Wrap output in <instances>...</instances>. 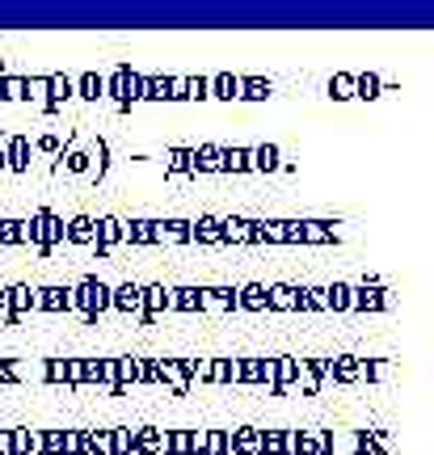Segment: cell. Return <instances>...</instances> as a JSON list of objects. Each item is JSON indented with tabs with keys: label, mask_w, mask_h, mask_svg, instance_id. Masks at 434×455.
Segmentation results:
<instances>
[{
	"label": "cell",
	"mask_w": 434,
	"mask_h": 455,
	"mask_svg": "<svg viewBox=\"0 0 434 455\" xmlns=\"http://www.w3.org/2000/svg\"><path fill=\"white\" fill-rule=\"evenodd\" d=\"M0 101H9V98H4V76H0Z\"/></svg>",
	"instance_id": "obj_63"
},
{
	"label": "cell",
	"mask_w": 434,
	"mask_h": 455,
	"mask_svg": "<svg viewBox=\"0 0 434 455\" xmlns=\"http://www.w3.org/2000/svg\"><path fill=\"white\" fill-rule=\"evenodd\" d=\"M190 241L198 244H220V220L215 215H198L190 224Z\"/></svg>",
	"instance_id": "obj_33"
},
{
	"label": "cell",
	"mask_w": 434,
	"mask_h": 455,
	"mask_svg": "<svg viewBox=\"0 0 434 455\" xmlns=\"http://www.w3.org/2000/svg\"><path fill=\"white\" fill-rule=\"evenodd\" d=\"M215 169H220V148L215 144L190 148V173H215Z\"/></svg>",
	"instance_id": "obj_28"
},
{
	"label": "cell",
	"mask_w": 434,
	"mask_h": 455,
	"mask_svg": "<svg viewBox=\"0 0 434 455\" xmlns=\"http://www.w3.org/2000/svg\"><path fill=\"white\" fill-rule=\"evenodd\" d=\"M47 98V76H26V101Z\"/></svg>",
	"instance_id": "obj_55"
},
{
	"label": "cell",
	"mask_w": 434,
	"mask_h": 455,
	"mask_svg": "<svg viewBox=\"0 0 434 455\" xmlns=\"http://www.w3.org/2000/svg\"><path fill=\"white\" fill-rule=\"evenodd\" d=\"M291 455H325L321 430H291Z\"/></svg>",
	"instance_id": "obj_26"
},
{
	"label": "cell",
	"mask_w": 434,
	"mask_h": 455,
	"mask_svg": "<svg viewBox=\"0 0 434 455\" xmlns=\"http://www.w3.org/2000/svg\"><path fill=\"white\" fill-rule=\"evenodd\" d=\"M261 244H287V220H261Z\"/></svg>",
	"instance_id": "obj_44"
},
{
	"label": "cell",
	"mask_w": 434,
	"mask_h": 455,
	"mask_svg": "<svg viewBox=\"0 0 434 455\" xmlns=\"http://www.w3.org/2000/svg\"><path fill=\"white\" fill-rule=\"evenodd\" d=\"M30 244H38L43 253H51L55 244H64V220L51 212V207H38V212L26 220V232H21Z\"/></svg>",
	"instance_id": "obj_1"
},
{
	"label": "cell",
	"mask_w": 434,
	"mask_h": 455,
	"mask_svg": "<svg viewBox=\"0 0 434 455\" xmlns=\"http://www.w3.org/2000/svg\"><path fill=\"white\" fill-rule=\"evenodd\" d=\"M190 455H207V430H190Z\"/></svg>",
	"instance_id": "obj_58"
},
{
	"label": "cell",
	"mask_w": 434,
	"mask_h": 455,
	"mask_svg": "<svg viewBox=\"0 0 434 455\" xmlns=\"http://www.w3.org/2000/svg\"><path fill=\"white\" fill-rule=\"evenodd\" d=\"M4 140H9V135H0V173H4Z\"/></svg>",
	"instance_id": "obj_61"
},
{
	"label": "cell",
	"mask_w": 434,
	"mask_h": 455,
	"mask_svg": "<svg viewBox=\"0 0 434 455\" xmlns=\"http://www.w3.org/2000/svg\"><path fill=\"white\" fill-rule=\"evenodd\" d=\"M38 455H84V430H43Z\"/></svg>",
	"instance_id": "obj_6"
},
{
	"label": "cell",
	"mask_w": 434,
	"mask_h": 455,
	"mask_svg": "<svg viewBox=\"0 0 434 455\" xmlns=\"http://www.w3.org/2000/svg\"><path fill=\"white\" fill-rule=\"evenodd\" d=\"M89 156H93V169H89V173L101 181V178H106V169H110V144H106V140L97 135L93 144H89Z\"/></svg>",
	"instance_id": "obj_42"
},
{
	"label": "cell",
	"mask_w": 434,
	"mask_h": 455,
	"mask_svg": "<svg viewBox=\"0 0 434 455\" xmlns=\"http://www.w3.org/2000/svg\"><path fill=\"white\" fill-rule=\"evenodd\" d=\"M211 384H237V358H211Z\"/></svg>",
	"instance_id": "obj_46"
},
{
	"label": "cell",
	"mask_w": 434,
	"mask_h": 455,
	"mask_svg": "<svg viewBox=\"0 0 434 455\" xmlns=\"http://www.w3.org/2000/svg\"><path fill=\"white\" fill-rule=\"evenodd\" d=\"M169 304H173V287H165V283L140 287V321H144V325H152L161 312H169Z\"/></svg>",
	"instance_id": "obj_5"
},
{
	"label": "cell",
	"mask_w": 434,
	"mask_h": 455,
	"mask_svg": "<svg viewBox=\"0 0 434 455\" xmlns=\"http://www.w3.org/2000/svg\"><path fill=\"white\" fill-rule=\"evenodd\" d=\"M207 455H228V430H207Z\"/></svg>",
	"instance_id": "obj_56"
},
{
	"label": "cell",
	"mask_w": 434,
	"mask_h": 455,
	"mask_svg": "<svg viewBox=\"0 0 434 455\" xmlns=\"http://www.w3.org/2000/svg\"><path fill=\"white\" fill-rule=\"evenodd\" d=\"M135 81H140V76H135L127 64H118L114 76L106 81V98H114L118 106H131V101H135Z\"/></svg>",
	"instance_id": "obj_10"
},
{
	"label": "cell",
	"mask_w": 434,
	"mask_h": 455,
	"mask_svg": "<svg viewBox=\"0 0 434 455\" xmlns=\"http://www.w3.org/2000/svg\"><path fill=\"white\" fill-rule=\"evenodd\" d=\"M21 232H26V220H9V215L0 220V244H26Z\"/></svg>",
	"instance_id": "obj_48"
},
{
	"label": "cell",
	"mask_w": 434,
	"mask_h": 455,
	"mask_svg": "<svg viewBox=\"0 0 434 455\" xmlns=\"http://www.w3.org/2000/svg\"><path fill=\"white\" fill-rule=\"evenodd\" d=\"M0 455H13V430H0Z\"/></svg>",
	"instance_id": "obj_60"
},
{
	"label": "cell",
	"mask_w": 434,
	"mask_h": 455,
	"mask_svg": "<svg viewBox=\"0 0 434 455\" xmlns=\"http://www.w3.org/2000/svg\"><path fill=\"white\" fill-rule=\"evenodd\" d=\"M34 152H43V156H64V140H60V135H38V140H34Z\"/></svg>",
	"instance_id": "obj_51"
},
{
	"label": "cell",
	"mask_w": 434,
	"mask_h": 455,
	"mask_svg": "<svg viewBox=\"0 0 434 455\" xmlns=\"http://www.w3.org/2000/svg\"><path fill=\"white\" fill-rule=\"evenodd\" d=\"M350 295H354L350 283H329V287H325V308L329 312H350Z\"/></svg>",
	"instance_id": "obj_37"
},
{
	"label": "cell",
	"mask_w": 434,
	"mask_h": 455,
	"mask_svg": "<svg viewBox=\"0 0 434 455\" xmlns=\"http://www.w3.org/2000/svg\"><path fill=\"white\" fill-rule=\"evenodd\" d=\"M4 98L26 101V76H4Z\"/></svg>",
	"instance_id": "obj_54"
},
{
	"label": "cell",
	"mask_w": 434,
	"mask_h": 455,
	"mask_svg": "<svg viewBox=\"0 0 434 455\" xmlns=\"http://www.w3.org/2000/svg\"><path fill=\"white\" fill-rule=\"evenodd\" d=\"M4 304H9V321H21L26 312L38 308V287H30V283H13V287H4Z\"/></svg>",
	"instance_id": "obj_8"
},
{
	"label": "cell",
	"mask_w": 434,
	"mask_h": 455,
	"mask_svg": "<svg viewBox=\"0 0 434 455\" xmlns=\"http://www.w3.org/2000/svg\"><path fill=\"white\" fill-rule=\"evenodd\" d=\"M34 312H72V287H38Z\"/></svg>",
	"instance_id": "obj_20"
},
{
	"label": "cell",
	"mask_w": 434,
	"mask_h": 455,
	"mask_svg": "<svg viewBox=\"0 0 434 455\" xmlns=\"http://www.w3.org/2000/svg\"><path fill=\"white\" fill-rule=\"evenodd\" d=\"M169 312H203V287H177Z\"/></svg>",
	"instance_id": "obj_36"
},
{
	"label": "cell",
	"mask_w": 434,
	"mask_h": 455,
	"mask_svg": "<svg viewBox=\"0 0 434 455\" xmlns=\"http://www.w3.org/2000/svg\"><path fill=\"white\" fill-rule=\"evenodd\" d=\"M392 299H388V287L380 278H363L350 295V312H384Z\"/></svg>",
	"instance_id": "obj_4"
},
{
	"label": "cell",
	"mask_w": 434,
	"mask_h": 455,
	"mask_svg": "<svg viewBox=\"0 0 434 455\" xmlns=\"http://www.w3.org/2000/svg\"><path fill=\"white\" fill-rule=\"evenodd\" d=\"M135 439H140V430L135 426H123V430H110V443H114V455H135Z\"/></svg>",
	"instance_id": "obj_47"
},
{
	"label": "cell",
	"mask_w": 434,
	"mask_h": 455,
	"mask_svg": "<svg viewBox=\"0 0 434 455\" xmlns=\"http://www.w3.org/2000/svg\"><path fill=\"white\" fill-rule=\"evenodd\" d=\"M60 161H64L68 173H89V169H93V156H89V148H72V144H68Z\"/></svg>",
	"instance_id": "obj_40"
},
{
	"label": "cell",
	"mask_w": 434,
	"mask_h": 455,
	"mask_svg": "<svg viewBox=\"0 0 434 455\" xmlns=\"http://www.w3.org/2000/svg\"><path fill=\"white\" fill-rule=\"evenodd\" d=\"M157 244H190V220H157Z\"/></svg>",
	"instance_id": "obj_22"
},
{
	"label": "cell",
	"mask_w": 434,
	"mask_h": 455,
	"mask_svg": "<svg viewBox=\"0 0 434 455\" xmlns=\"http://www.w3.org/2000/svg\"><path fill=\"white\" fill-rule=\"evenodd\" d=\"M114 363V388L110 392H127V384H140L144 371H140V358H110Z\"/></svg>",
	"instance_id": "obj_25"
},
{
	"label": "cell",
	"mask_w": 434,
	"mask_h": 455,
	"mask_svg": "<svg viewBox=\"0 0 434 455\" xmlns=\"http://www.w3.org/2000/svg\"><path fill=\"white\" fill-rule=\"evenodd\" d=\"M261 455H291V430H261Z\"/></svg>",
	"instance_id": "obj_39"
},
{
	"label": "cell",
	"mask_w": 434,
	"mask_h": 455,
	"mask_svg": "<svg viewBox=\"0 0 434 455\" xmlns=\"http://www.w3.org/2000/svg\"><path fill=\"white\" fill-rule=\"evenodd\" d=\"M295 304H300V287H291V283L266 287V312H295Z\"/></svg>",
	"instance_id": "obj_15"
},
{
	"label": "cell",
	"mask_w": 434,
	"mask_h": 455,
	"mask_svg": "<svg viewBox=\"0 0 434 455\" xmlns=\"http://www.w3.org/2000/svg\"><path fill=\"white\" fill-rule=\"evenodd\" d=\"M165 161H169V173H190V148H173Z\"/></svg>",
	"instance_id": "obj_52"
},
{
	"label": "cell",
	"mask_w": 434,
	"mask_h": 455,
	"mask_svg": "<svg viewBox=\"0 0 434 455\" xmlns=\"http://www.w3.org/2000/svg\"><path fill=\"white\" fill-rule=\"evenodd\" d=\"M30 140H26V135H9V140H4V169H9V173H26V169H30Z\"/></svg>",
	"instance_id": "obj_14"
},
{
	"label": "cell",
	"mask_w": 434,
	"mask_h": 455,
	"mask_svg": "<svg viewBox=\"0 0 434 455\" xmlns=\"http://www.w3.org/2000/svg\"><path fill=\"white\" fill-rule=\"evenodd\" d=\"M207 81H211V98H220V101H232L241 93V76H232V72H215Z\"/></svg>",
	"instance_id": "obj_34"
},
{
	"label": "cell",
	"mask_w": 434,
	"mask_h": 455,
	"mask_svg": "<svg viewBox=\"0 0 434 455\" xmlns=\"http://www.w3.org/2000/svg\"><path fill=\"white\" fill-rule=\"evenodd\" d=\"M161 451H169V430H161V426H140L135 455H161Z\"/></svg>",
	"instance_id": "obj_18"
},
{
	"label": "cell",
	"mask_w": 434,
	"mask_h": 455,
	"mask_svg": "<svg viewBox=\"0 0 434 455\" xmlns=\"http://www.w3.org/2000/svg\"><path fill=\"white\" fill-rule=\"evenodd\" d=\"M287 244H338L329 220H287Z\"/></svg>",
	"instance_id": "obj_3"
},
{
	"label": "cell",
	"mask_w": 434,
	"mask_h": 455,
	"mask_svg": "<svg viewBox=\"0 0 434 455\" xmlns=\"http://www.w3.org/2000/svg\"><path fill=\"white\" fill-rule=\"evenodd\" d=\"M76 98V84H72V76H47V98L43 101H51V106H64V101H72Z\"/></svg>",
	"instance_id": "obj_32"
},
{
	"label": "cell",
	"mask_w": 434,
	"mask_h": 455,
	"mask_svg": "<svg viewBox=\"0 0 434 455\" xmlns=\"http://www.w3.org/2000/svg\"><path fill=\"white\" fill-rule=\"evenodd\" d=\"M169 455H190V430H169Z\"/></svg>",
	"instance_id": "obj_53"
},
{
	"label": "cell",
	"mask_w": 434,
	"mask_h": 455,
	"mask_svg": "<svg viewBox=\"0 0 434 455\" xmlns=\"http://www.w3.org/2000/svg\"><path fill=\"white\" fill-rule=\"evenodd\" d=\"M43 379L76 388V358H43Z\"/></svg>",
	"instance_id": "obj_16"
},
{
	"label": "cell",
	"mask_w": 434,
	"mask_h": 455,
	"mask_svg": "<svg viewBox=\"0 0 434 455\" xmlns=\"http://www.w3.org/2000/svg\"><path fill=\"white\" fill-rule=\"evenodd\" d=\"M249 169H258V173H278V169H283V152H278V144L249 148Z\"/></svg>",
	"instance_id": "obj_19"
},
{
	"label": "cell",
	"mask_w": 434,
	"mask_h": 455,
	"mask_svg": "<svg viewBox=\"0 0 434 455\" xmlns=\"http://www.w3.org/2000/svg\"><path fill=\"white\" fill-rule=\"evenodd\" d=\"M181 98L207 101V98H211V81H207V76H186V89H181Z\"/></svg>",
	"instance_id": "obj_50"
},
{
	"label": "cell",
	"mask_w": 434,
	"mask_h": 455,
	"mask_svg": "<svg viewBox=\"0 0 434 455\" xmlns=\"http://www.w3.org/2000/svg\"><path fill=\"white\" fill-rule=\"evenodd\" d=\"M228 455H261L258 426H237V430H228Z\"/></svg>",
	"instance_id": "obj_13"
},
{
	"label": "cell",
	"mask_w": 434,
	"mask_h": 455,
	"mask_svg": "<svg viewBox=\"0 0 434 455\" xmlns=\"http://www.w3.org/2000/svg\"><path fill=\"white\" fill-rule=\"evenodd\" d=\"M4 312H9V304H4V287H0V316H4Z\"/></svg>",
	"instance_id": "obj_62"
},
{
	"label": "cell",
	"mask_w": 434,
	"mask_h": 455,
	"mask_svg": "<svg viewBox=\"0 0 434 455\" xmlns=\"http://www.w3.org/2000/svg\"><path fill=\"white\" fill-rule=\"evenodd\" d=\"M81 384L114 388V363L110 358H76V388H81Z\"/></svg>",
	"instance_id": "obj_7"
},
{
	"label": "cell",
	"mask_w": 434,
	"mask_h": 455,
	"mask_svg": "<svg viewBox=\"0 0 434 455\" xmlns=\"http://www.w3.org/2000/svg\"><path fill=\"white\" fill-rule=\"evenodd\" d=\"M220 169L224 173H249V148H220Z\"/></svg>",
	"instance_id": "obj_38"
},
{
	"label": "cell",
	"mask_w": 434,
	"mask_h": 455,
	"mask_svg": "<svg viewBox=\"0 0 434 455\" xmlns=\"http://www.w3.org/2000/svg\"><path fill=\"white\" fill-rule=\"evenodd\" d=\"M300 358H291V355H283V358H270V392H287L291 384H300Z\"/></svg>",
	"instance_id": "obj_12"
},
{
	"label": "cell",
	"mask_w": 434,
	"mask_h": 455,
	"mask_svg": "<svg viewBox=\"0 0 434 455\" xmlns=\"http://www.w3.org/2000/svg\"><path fill=\"white\" fill-rule=\"evenodd\" d=\"M110 312H127V316H140V287H135V283L110 287Z\"/></svg>",
	"instance_id": "obj_23"
},
{
	"label": "cell",
	"mask_w": 434,
	"mask_h": 455,
	"mask_svg": "<svg viewBox=\"0 0 434 455\" xmlns=\"http://www.w3.org/2000/svg\"><path fill=\"white\" fill-rule=\"evenodd\" d=\"M203 312H237V287H203Z\"/></svg>",
	"instance_id": "obj_24"
},
{
	"label": "cell",
	"mask_w": 434,
	"mask_h": 455,
	"mask_svg": "<svg viewBox=\"0 0 434 455\" xmlns=\"http://www.w3.org/2000/svg\"><path fill=\"white\" fill-rule=\"evenodd\" d=\"M358 379L384 384V379H392V363L388 358H358Z\"/></svg>",
	"instance_id": "obj_35"
},
{
	"label": "cell",
	"mask_w": 434,
	"mask_h": 455,
	"mask_svg": "<svg viewBox=\"0 0 434 455\" xmlns=\"http://www.w3.org/2000/svg\"><path fill=\"white\" fill-rule=\"evenodd\" d=\"M380 89H384V81H380L375 72H363V76H354V98L371 101V98H380Z\"/></svg>",
	"instance_id": "obj_45"
},
{
	"label": "cell",
	"mask_w": 434,
	"mask_h": 455,
	"mask_svg": "<svg viewBox=\"0 0 434 455\" xmlns=\"http://www.w3.org/2000/svg\"><path fill=\"white\" fill-rule=\"evenodd\" d=\"M72 308L81 312L84 321H97L101 312H110V287L101 283V278H81L76 287H72Z\"/></svg>",
	"instance_id": "obj_2"
},
{
	"label": "cell",
	"mask_w": 434,
	"mask_h": 455,
	"mask_svg": "<svg viewBox=\"0 0 434 455\" xmlns=\"http://www.w3.org/2000/svg\"><path fill=\"white\" fill-rule=\"evenodd\" d=\"M157 384H169V388H173L177 396H186L194 379L186 375V367H181V358H157Z\"/></svg>",
	"instance_id": "obj_9"
},
{
	"label": "cell",
	"mask_w": 434,
	"mask_h": 455,
	"mask_svg": "<svg viewBox=\"0 0 434 455\" xmlns=\"http://www.w3.org/2000/svg\"><path fill=\"white\" fill-rule=\"evenodd\" d=\"M0 384H21V371H17V358H0Z\"/></svg>",
	"instance_id": "obj_57"
},
{
	"label": "cell",
	"mask_w": 434,
	"mask_h": 455,
	"mask_svg": "<svg viewBox=\"0 0 434 455\" xmlns=\"http://www.w3.org/2000/svg\"><path fill=\"white\" fill-rule=\"evenodd\" d=\"M123 244H157V220H123Z\"/></svg>",
	"instance_id": "obj_21"
},
{
	"label": "cell",
	"mask_w": 434,
	"mask_h": 455,
	"mask_svg": "<svg viewBox=\"0 0 434 455\" xmlns=\"http://www.w3.org/2000/svg\"><path fill=\"white\" fill-rule=\"evenodd\" d=\"M181 89H186V76H169V101H181Z\"/></svg>",
	"instance_id": "obj_59"
},
{
	"label": "cell",
	"mask_w": 434,
	"mask_h": 455,
	"mask_svg": "<svg viewBox=\"0 0 434 455\" xmlns=\"http://www.w3.org/2000/svg\"><path fill=\"white\" fill-rule=\"evenodd\" d=\"M114 244H123V220H118V215L93 220V249L97 253H110Z\"/></svg>",
	"instance_id": "obj_11"
},
{
	"label": "cell",
	"mask_w": 434,
	"mask_h": 455,
	"mask_svg": "<svg viewBox=\"0 0 434 455\" xmlns=\"http://www.w3.org/2000/svg\"><path fill=\"white\" fill-rule=\"evenodd\" d=\"M237 384H270V358H237Z\"/></svg>",
	"instance_id": "obj_17"
},
{
	"label": "cell",
	"mask_w": 434,
	"mask_h": 455,
	"mask_svg": "<svg viewBox=\"0 0 434 455\" xmlns=\"http://www.w3.org/2000/svg\"><path fill=\"white\" fill-rule=\"evenodd\" d=\"M220 244H245V220L241 215L220 220Z\"/></svg>",
	"instance_id": "obj_43"
},
{
	"label": "cell",
	"mask_w": 434,
	"mask_h": 455,
	"mask_svg": "<svg viewBox=\"0 0 434 455\" xmlns=\"http://www.w3.org/2000/svg\"><path fill=\"white\" fill-rule=\"evenodd\" d=\"M64 241L68 244H93V215H72L64 224Z\"/></svg>",
	"instance_id": "obj_29"
},
{
	"label": "cell",
	"mask_w": 434,
	"mask_h": 455,
	"mask_svg": "<svg viewBox=\"0 0 434 455\" xmlns=\"http://www.w3.org/2000/svg\"><path fill=\"white\" fill-rule=\"evenodd\" d=\"M72 84H76V98L84 101L106 98V76H97V72H81V76H72Z\"/></svg>",
	"instance_id": "obj_30"
},
{
	"label": "cell",
	"mask_w": 434,
	"mask_h": 455,
	"mask_svg": "<svg viewBox=\"0 0 434 455\" xmlns=\"http://www.w3.org/2000/svg\"><path fill=\"white\" fill-rule=\"evenodd\" d=\"M329 384H358V358L354 355L329 358Z\"/></svg>",
	"instance_id": "obj_27"
},
{
	"label": "cell",
	"mask_w": 434,
	"mask_h": 455,
	"mask_svg": "<svg viewBox=\"0 0 434 455\" xmlns=\"http://www.w3.org/2000/svg\"><path fill=\"white\" fill-rule=\"evenodd\" d=\"M329 93H334L338 101H350L354 98V76L350 72H334V76H329Z\"/></svg>",
	"instance_id": "obj_49"
},
{
	"label": "cell",
	"mask_w": 434,
	"mask_h": 455,
	"mask_svg": "<svg viewBox=\"0 0 434 455\" xmlns=\"http://www.w3.org/2000/svg\"><path fill=\"white\" fill-rule=\"evenodd\" d=\"M237 98L266 101V98H270V81H266V76H241V93H237Z\"/></svg>",
	"instance_id": "obj_41"
},
{
	"label": "cell",
	"mask_w": 434,
	"mask_h": 455,
	"mask_svg": "<svg viewBox=\"0 0 434 455\" xmlns=\"http://www.w3.org/2000/svg\"><path fill=\"white\" fill-rule=\"evenodd\" d=\"M237 308L266 312V287H261V283H245V287H237Z\"/></svg>",
	"instance_id": "obj_31"
}]
</instances>
